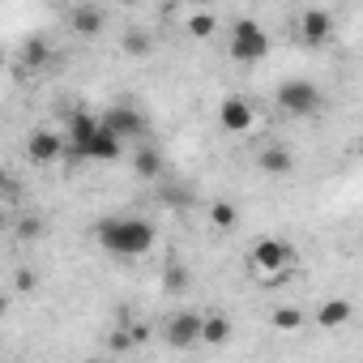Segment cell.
I'll list each match as a JSON object with an SVG mask.
<instances>
[{
    "label": "cell",
    "mask_w": 363,
    "mask_h": 363,
    "mask_svg": "<svg viewBox=\"0 0 363 363\" xmlns=\"http://www.w3.org/2000/svg\"><path fill=\"white\" fill-rule=\"evenodd\" d=\"M120 52H124L128 60H145V56L154 52V39H150L141 26H128V30L120 35Z\"/></svg>",
    "instance_id": "obj_13"
},
{
    "label": "cell",
    "mask_w": 363,
    "mask_h": 363,
    "mask_svg": "<svg viewBox=\"0 0 363 363\" xmlns=\"http://www.w3.org/2000/svg\"><path fill=\"white\" fill-rule=\"evenodd\" d=\"M274 329H282V333H295V329H303V312L299 308H274Z\"/></svg>",
    "instance_id": "obj_20"
},
{
    "label": "cell",
    "mask_w": 363,
    "mask_h": 363,
    "mask_svg": "<svg viewBox=\"0 0 363 363\" xmlns=\"http://www.w3.org/2000/svg\"><path fill=\"white\" fill-rule=\"evenodd\" d=\"M9 312V295H0V316H5Z\"/></svg>",
    "instance_id": "obj_25"
},
{
    "label": "cell",
    "mask_w": 363,
    "mask_h": 363,
    "mask_svg": "<svg viewBox=\"0 0 363 363\" xmlns=\"http://www.w3.org/2000/svg\"><path fill=\"white\" fill-rule=\"evenodd\" d=\"M257 167H261L265 175H291V171H295V158H291L286 145H269V150L257 154Z\"/></svg>",
    "instance_id": "obj_11"
},
{
    "label": "cell",
    "mask_w": 363,
    "mask_h": 363,
    "mask_svg": "<svg viewBox=\"0 0 363 363\" xmlns=\"http://www.w3.org/2000/svg\"><path fill=\"white\" fill-rule=\"evenodd\" d=\"M26 158H30L35 167H52V162H60V158H65V137H60L56 128H35L30 141H26Z\"/></svg>",
    "instance_id": "obj_6"
},
{
    "label": "cell",
    "mask_w": 363,
    "mask_h": 363,
    "mask_svg": "<svg viewBox=\"0 0 363 363\" xmlns=\"http://www.w3.org/2000/svg\"><path fill=\"white\" fill-rule=\"evenodd\" d=\"M252 265L261 274H282V269L295 265V248L286 240H257L252 244Z\"/></svg>",
    "instance_id": "obj_5"
},
{
    "label": "cell",
    "mask_w": 363,
    "mask_h": 363,
    "mask_svg": "<svg viewBox=\"0 0 363 363\" xmlns=\"http://www.w3.org/2000/svg\"><path fill=\"white\" fill-rule=\"evenodd\" d=\"M0 197H9V175H0Z\"/></svg>",
    "instance_id": "obj_24"
},
{
    "label": "cell",
    "mask_w": 363,
    "mask_h": 363,
    "mask_svg": "<svg viewBox=\"0 0 363 363\" xmlns=\"http://www.w3.org/2000/svg\"><path fill=\"white\" fill-rule=\"evenodd\" d=\"M52 56H56V52H52V43H48L43 35H35V39L22 43V65H26V69H43V65H52Z\"/></svg>",
    "instance_id": "obj_15"
},
{
    "label": "cell",
    "mask_w": 363,
    "mask_h": 363,
    "mask_svg": "<svg viewBox=\"0 0 363 363\" xmlns=\"http://www.w3.org/2000/svg\"><path fill=\"white\" fill-rule=\"evenodd\" d=\"M94 240L107 257H120V261H133V257H145L158 240L154 223L141 218V214H111L94 227Z\"/></svg>",
    "instance_id": "obj_1"
},
{
    "label": "cell",
    "mask_w": 363,
    "mask_h": 363,
    "mask_svg": "<svg viewBox=\"0 0 363 363\" xmlns=\"http://www.w3.org/2000/svg\"><path fill=\"white\" fill-rule=\"evenodd\" d=\"M124 5H133V0H124Z\"/></svg>",
    "instance_id": "obj_26"
},
{
    "label": "cell",
    "mask_w": 363,
    "mask_h": 363,
    "mask_svg": "<svg viewBox=\"0 0 363 363\" xmlns=\"http://www.w3.org/2000/svg\"><path fill=\"white\" fill-rule=\"evenodd\" d=\"M99 124H103L107 133H116L120 141H137V137H145V116H141L137 107H124V103L107 107V111L99 116Z\"/></svg>",
    "instance_id": "obj_4"
},
{
    "label": "cell",
    "mask_w": 363,
    "mask_h": 363,
    "mask_svg": "<svg viewBox=\"0 0 363 363\" xmlns=\"http://www.w3.org/2000/svg\"><path fill=\"white\" fill-rule=\"evenodd\" d=\"M13 286H18L22 295H30V291H35V274H30V269H18V278H13Z\"/></svg>",
    "instance_id": "obj_22"
},
{
    "label": "cell",
    "mask_w": 363,
    "mask_h": 363,
    "mask_svg": "<svg viewBox=\"0 0 363 363\" xmlns=\"http://www.w3.org/2000/svg\"><path fill=\"white\" fill-rule=\"evenodd\" d=\"M210 223H214L218 231H231V227L240 223V210H235L231 201H214V206H210Z\"/></svg>",
    "instance_id": "obj_19"
},
{
    "label": "cell",
    "mask_w": 363,
    "mask_h": 363,
    "mask_svg": "<svg viewBox=\"0 0 363 363\" xmlns=\"http://www.w3.org/2000/svg\"><path fill=\"white\" fill-rule=\"evenodd\" d=\"M189 35L193 39H214V30H218V18L214 13H206V9H197V13H189Z\"/></svg>",
    "instance_id": "obj_18"
},
{
    "label": "cell",
    "mask_w": 363,
    "mask_h": 363,
    "mask_svg": "<svg viewBox=\"0 0 363 363\" xmlns=\"http://www.w3.org/2000/svg\"><path fill=\"white\" fill-rule=\"evenodd\" d=\"M350 316H354L350 299H329V303H320V312H316V325H320V329H342Z\"/></svg>",
    "instance_id": "obj_14"
},
{
    "label": "cell",
    "mask_w": 363,
    "mask_h": 363,
    "mask_svg": "<svg viewBox=\"0 0 363 363\" xmlns=\"http://www.w3.org/2000/svg\"><path fill=\"white\" fill-rule=\"evenodd\" d=\"M69 26L77 30V35H99L103 30V9H94V5H73L69 9Z\"/></svg>",
    "instance_id": "obj_12"
},
{
    "label": "cell",
    "mask_w": 363,
    "mask_h": 363,
    "mask_svg": "<svg viewBox=\"0 0 363 363\" xmlns=\"http://www.w3.org/2000/svg\"><path fill=\"white\" fill-rule=\"evenodd\" d=\"M227 56L235 65H261L269 56V35L252 18H231V26H227Z\"/></svg>",
    "instance_id": "obj_2"
},
{
    "label": "cell",
    "mask_w": 363,
    "mask_h": 363,
    "mask_svg": "<svg viewBox=\"0 0 363 363\" xmlns=\"http://www.w3.org/2000/svg\"><path fill=\"white\" fill-rule=\"evenodd\" d=\"M218 124L227 128V133H248L252 124H257V111H252V103L248 99H223V107H218Z\"/></svg>",
    "instance_id": "obj_10"
},
{
    "label": "cell",
    "mask_w": 363,
    "mask_h": 363,
    "mask_svg": "<svg viewBox=\"0 0 363 363\" xmlns=\"http://www.w3.org/2000/svg\"><path fill=\"white\" fill-rule=\"evenodd\" d=\"M193 278H189V269L184 265H167V291H184Z\"/></svg>",
    "instance_id": "obj_21"
},
{
    "label": "cell",
    "mask_w": 363,
    "mask_h": 363,
    "mask_svg": "<svg viewBox=\"0 0 363 363\" xmlns=\"http://www.w3.org/2000/svg\"><path fill=\"white\" fill-rule=\"evenodd\" d=\"M299 39H303L308 48H325V43L333 39V18H329V9H308V13H299Z\"/></svg>",
    "instance_id": "obj_9"
},
{
    "label": "cell",
    "mask_w": 363,
    "mask_h": 363,
    "mask_svg": "<svg viewBox=\"0 0 363 363\" xmlns=\"http://www.w3.org/2000/svg\"><path fill=\"white\" fill-rule=\"evenodd\" d=\"M133 171H137L141 179H158V175H162V154H158L154 145H141V150L133 154Z\"/></svg>",
    "instance_id": "obj_16"
},
{
    "label": "cell",
    "mask_w": 363,
    "mask_h": 363,
    "mask_svg": "<svg viewBox=\"0 0 363 363\" xmlns=\"http://www.w3.org/2000/svg\"><path fill=\"white\" fill-rule=\"evenodd\" d=\"M18 231H22V235H26V240H35V235H39V231H43V223H39V218H26V223H22V227H18Z\"/></svg>",
    "instance_id": "obj_23"
},
{
    "label": "cell",
    "mask_w": 363,
    "mask_h": 363,
    "mask_svg": "<svg viewBox=\"0 0 363 363\" xmlns=\"http://www.w3.org/2000/svg\"><path fill=\"white\" fill-rule=\"evenodd\" d=\"M124 158V141L116 137V133H107L103 124H99V133L82 145V162H120Z\"/></svg>",
    "instance_id": "obj_8"
},
{
    "label": "cell",
    "mask_w": 363,
    "mask_h": 363,
    "mask_svg": "<svg viewBox=\"0 0 363 363\" xmlns=\"http://www.w3.org/2000/svg\"><path fill=\"white\" fill-rule=\"evenodd\" d=\"M278 107H282L286 116H295V120L316 116V111H320V90H316V82H308V77H286V82L278 86Z\"/></svg>",
    "instance_id": "obj_3"
},
{
    "label": "cell",
    "mask_w": 363,
    "mask_h": 363,
    "mask_svg": "<svg viewBox=\"0 0 363 363\" xmlns=\"http://www.w3.org/2000/svg\"><path fill=\"white\" fill-rule=\"evenodd\" d=\"M231 337V320L227 316H201V342L206 346H223Z\"/></svg>",
    "instance_id": "obj_17"
},
{
    "label": "cell",
    "mask_w": 363,
    "mask_h": 363,
    "mask_svg": "<svg viewBox=\"0 0 363 363\" xmlns=\"http://www.w3.org/2000/svg\"><path fill=\"white\" fill-rule=\"evenodd\" d=\"M162 337L175 346V350H189L193 342H201V312H175L162 329Z\"/></svg>",
    "instance_id": "obj_7"
}]
</instances>
